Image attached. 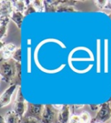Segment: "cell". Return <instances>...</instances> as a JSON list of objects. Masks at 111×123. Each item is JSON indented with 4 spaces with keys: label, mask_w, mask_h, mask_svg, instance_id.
<instances>
[{
    "label": "cell",
    "mask_w": 111,
    "mask_h": 123,
    "mask_svg": "<svg viewBox=\"0 0 111 123\" xmlns=\"http://www.w3.org/2000/svg\"><path fill=\"white\" fill-rule=\"evenodd\" d=\"M2 81L12 84H20L21 81V63L14 59L6 60L1 65Z\"/></svg>",
    "instance_id": "cell-1"
},
{
    "label": "cell",
    "mask_w": 111,
    "mask_h": 123,
    "mask_svg": "<svg viewBox=\"0 0 111 123\" xmlns=\"http://www.w3.org/2000/svg\"><path fill=\"white\" fill-rule=\"evenodd\" d=\"M111 119V107L110 106V102H106L101 105L93 119H91V123H96V122H102L105 123L107 122Z\"/></svg>",
    "instance_id": "cell-2"
},
{
    "label": "cell",
    "mask_w": 111,
    "mask_h": 123,
    "mask_svg": "<svg viewBox=\"0 0 111 123\" xmlns=\"http://www.w3.org/2000/svg\"><path fill=\"white\" fill-rule=\"evenodd\" d=\"M27 109V103L26 102L25 97L22 95L21 87H19L18 91L17 92L13 110L21 118H23L26 113Z\"/></svg>",
    "instance_id": "cell-3"
},
{
    "label": "cell",
    "mask_w": 111,
    "mask_h": 123,
    "mask_svg": "<svg viewBox=\"0 0 111 123\" xmlns=\"http://www.w3.org/2000/svg\"><path fill=\"white\" fill-rule=\"evenodd\" d=\"M43 110H44V106L40 105V104L27 103V109L25 116L31 118L41 123Z\"/></svg>",
    "instance_id": "cell-4"
},
{
    "label": "cell",
    "mask_w": 111,
    "mask_h": 123,
    "mask_svg": "<svg viewBox=\"0 0 111 123\" xmlns=\"http://www.w3.org/2000/svg\"><path fill=\"white\" fill-rule=\"evenodd\" d=\"M56 109L52 105H45L43 112L41 123H55Z\"/></svg>",
    "instance_id": "cell-5"
},
{
    "label": "cell",
    "mask_w": 111,
    "mask_h": 123,
    "mask_svg": "<svg viewBox=\"0 0 111 123\" xmlns=\"http://www.w3.org/2000/svg\"><path fill=\"white\" fill-rule=\"evenodd\" d=\"M17 87H18L17 84H11L10 87L7 90H6L5 92L2 94L1 97H0V106H1L2 108L8 106L11 103L12 97L14 92L15 91Z\"/></svg>",
    "instance_id": "cell-6"
},
{
    "label": "cell",
    "mask_w": 111,
    "mask_h": 123,
    "mask_svg": "<svg viewBox=\"0 0 111 123\" xmlns=\"http://www.w3.org/2000/svg\"><path fill=\"white\" fill-rule=\"evenodd\" d=\"M70 106L63 105L57 116L58 123H70Z\"/></svg>",
    "instance_id": "cell-7"
},
{
    "label": "cell",
    "mask_w": 111,
    "mask_h": 123,
    "mask_svg": "<svg viewBox=\"0 0 111 123\" xmlns=\"http://www.w3.org/2000/svg\"><path fill=\"white\" fill-rule=\"evenodd\" d=\"M17 49L16 46L12 43H8L1 47V55L2 59L5 60H8L12 59V55L14 51Z\"/></svg>",
    "instance_id": "cell-8"
},
{
    "label": "cell",
    "mask_w": 111,
    "mask_h": 123,
    "mask_svg": "<svg viewBox=\"0 0 111 123\" xmlns=\"http://www.w3.org/2000/svg\"><path fill=\"white\" fill-rule=\"evenodd\" d=\"M6 123H20L21 118L19 116L14 110L8 111L4 117Z\"/></svg>",
    "instance_id": "cell-9"
},
{
    "label": "cell",
    "mask_w": 111,
    "mask_h": 123,
    "mask_svg": "<svg viewBox=\"0 0 111 123\" xmlns=\"http://www.w3.org/2000/svg\"><path fill=\"white\" fill-rule=\"evenodd\" d=\"M10 16H1L0 18V25H1V29H0V36H1V40L6 35L7 28H8V25L9 23V20H10Z\"/></svg>",
    "instance_id": "cell-10"
},
{
    "label": "cell",
    "mask_w": 111,
    "mask_h": 123,
    "mask_svg": "<svg viewBox=\"0 0 111 123\" xmlns=\"http://www.w3.org/2000/svg\"><path fill=\"white\" fill-rule=\"evenodd\" d=\"M24 18H25V15L20 12H18L14 10L13 12L12 13V15H10V18L16 24V25L18 26V28H21V23L23 21Z\"/></svg>",
    "instance_id": "cell-11"
},
{
    "label": "cell",
    "mask_w": 111,
    "mask_h": 123,
    "mask_svg": "<svg viewBox=\"0 0 111 123\" xmlns=\"http://www.w3.org/2000/svg\"><path fill=\"white\" fill-rule=\"evenodd\" d=\"M13 7H14V10L20 12H25V2L23 1H13Z\"/></svg>",
    "instance_id": "cell-12"
},
{
    "label": "cell",
    "mask_w": 111,
    "mask_h": 123,
    "mask_svg": "<svg viewBox=\"0 0 111 123\" xmlns=\"http://www.w3.org/2000/svg\"><path fill=\"white\" fill-rule=\"evenodd\" d=\"M91 121V116L88 112H83L80 115V123H88Z\"/></svg>",
    "instance_id": "cell-13"
},
{
    "label": "cell",
    "mask_w": 111,
    "mask_h": 123,
    "mask_svg": "<svg viewBox=\"0 0 111 123\" xmlns=\"http://www.w3.org/2000/svg\"><path fill=\"white\" fill-rule=\"evenodd\" d=\"M12 59H14L15 62H17L21 63V48H18L14 51V53L12 55Z\"/></svg>",
    "instance_id": "cell-14"
},
{
    "label": "cell",
    "mask_w": 111,
    "mask_h": 123,
    "mask_svg": "<svg viewBox=\"0 0 111 123\" xmlns=\"http://www.w3.org/2000/svg\"><path fill=\"white\" fill-rule=\"evenodd\" d=\"M33 6L36 8V10L37 12H42V11H43V9H45L43 8L44 2H42V1H33Z\"/></svg>",
    "instance_id": "cell-15"
},
{
    "label": "cell",
    "mask_w": 111,
    "mask_h": 123,
    "mask_svg": "<svg viewBox=\"0 0 111 123\" xmlns=\"http://www.w3.org/2000/svg\"><path fill=\"white\" fill-rule=\"evenodd\" d=\"M20 123H40V122L35 120V119H31V118L24 116L23 118H21V120Z\"/></svg>",
    "instance_id": "cell-16"
},
{
    "label": "cell",
    "mask_w": 111,
    "mask_h": 123,
    "mask_svg": "<svg viewBox=\"0 0 111 123\" xmlns=\"http://www.w3.org/2000/svg\"><path fill=\"white\" fill-rule=\"evenodd\" d=\"M37 12V11L36 10V8L33 7V6H32V5H29V6L26 8L25 12H24V15H25V16H26V15H29V14L33 13V12Z\"/></svg>",
    "instance_id": "cell-17"
},
{
    "label": "cell",
    "mask_w": 111,
    "mask_h": 123,
    "mask_svg": "<svg viewBox=\"0 0 111 123\" xmlns=\"http://www.w3.org/2000/svg\"><path fill=\"white\" fill-rule=\"evenodd\" d=\"M108 41L106 40H105V72H107V55H108Z\"/></svg>",
    "instance_id": "cell-18"
},
{
    "label": "cell",
    "mask_w": 111,
    "mask_h": 123,
    "mask_svg": "<svg viewBox=\"0 0 111 123\" xmlns=\"http://www.w3.org/2000/svg\"><path fill=\"white\" fill-rule=\"evenodd\" d=\"M100 40H98V53H97V54H98V66H97V69H98V72H100Z\"/></svg>",
    "instance_id": "cell-19"
},
{
    "label": "cell",
    "mask_w": 111,
    "mask_h": 123,
    "mask_svg": "<svg viewBox=\"0 0 111 123\" xmlns=\"http://www.w3.org/2000/svg\"><path fill=\"white\" fill-rule=\"evenodd\" d=\"M70 122H77V123H80V116L72 115L71 116Z\"/></svg>",
    "instance_id": "cell-20"
},
{
    "label": "cell",
    "mask_w": 111,
    "mask_h": 123,
    "mask_svg": "<svg viewBox=\"0 0 111 123\" xmlns=\"http://www.w3.org/2000/svg\"><path fill=\"white\" fill-rule=\"evenodd\" d=\"M97 2H98V5L100 6V8H104L106 6V4H107L106 2H107V1H98Z\"/></svg>",
    "instance_id": "cell-21"
},
{
    "label": "cell",
    "mask_w": 111,
    "mask_h": 123,
    "mask_svg": "<svg viewBox=\"0 0 111 123\" xmlns=\"http://www.w3.org/2000/svg\"><path fill=\"white\" fill-rule=\"evenodd\" d=\"M90 107H91V110L93 111H97L99 109V106L98 105H91Z\"/></svg>",
    "instance_id": "cell-22"
},
{
    "label": "cell",
    "mask_w": 111,
    "mask_h": 123,
    "mask_svg": "<svg viewBox=\"0 0 111 123\" xmlns=\"http://www.w3.org/2000/svg\"><path fill=\"white\" fill-rule=\"evenodd\" d=\"M1 120H2L1 121V123H6V122H5V120H4V118L3 117L1 118Z\"/></svg>",
    "instance_id": "cell-23"
},
{
    "label": "cell",
    "mask_w": 111,
    "mask_h": 123,
    "mask_svg": "<svg viewBox=\"0 0 111 123\" xmlns=\"http://www.w3.org/2000/svg\"><path fill=\"white\" fill-rule=\"evenodd\" d=\"M70 123H77V122H70Z\"/></svg>",
    "instance_id": "cell-24"
},
{
    "label": "cell",
    "mask_w": 111,
    "mask_h": 123,
    "mask_svg": "<svg viewBox=\"0 0 111 123\" xmlns=\"http://www.w3.org/2000/svg\"><path fill=\"white\" fill-rule=\"evenodd\" d=\"M110 18H111V15H110Z\"/></svg>",
    "instance_id": "cell-25"
},
{
    "label": "cell",
    "mask_w": 111,
    "mask_h": 123,
    "mask_svg": "<svg viewBox=\"0 0 111 123\" xmlns=\"http://www.w3.org/2000/svg\"><path fill=\"white\" fill-rule=\"evenodd\" d=\"M96 123H102V122H96Z\"/></svg>",
    "instance_id": "cell-26"
}]
</instances>
